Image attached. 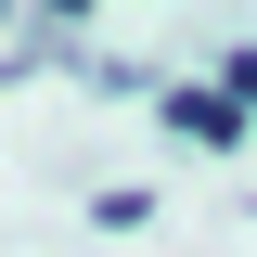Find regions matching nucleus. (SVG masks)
Returning a JSON list of instances; mask_svg holds the SVG:
<instances>
[{
	"mask_svg": "<svg viewBox=\"0 0 257 257\" xmlns=\"http://www.w3.org/2000/svg\"><path fill=\"white\" fill-rule=\"evenodd\" d=\"M155 116H167V128H180V142H206V155H231V142H244V116H231V103H219V90H167V103H155Z\"/></svg>",
	"mask_w": 257,
	"mask_h": 257,
	"instance_id": "obj_1",
	"label": "nucleus"
},
{
	"mask_svg": "<svg viewBox=\"0 0 257 257\" xmlns=\"http://www.w3.org/2000/svg\"><path fill=\"white\" fill-rule=\"evenodd\" d=\"M77 13H90V0H39V26H52V39H64V26H77Z\"/></svg>",
	"mask_w": 257,
	"mask_h": 257,
	"instance_id": "obj_2",
	"label": "nucleus"
}]
</instances>
